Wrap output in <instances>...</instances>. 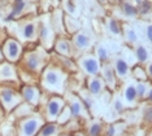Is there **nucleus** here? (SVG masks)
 I'll use <instances>...</instances> for the list:
<instances>
[{
	"mask_svg": "<svg viewBox=\"0 0 152 136\" xmlns=\"http://www.w3.org/2000/svg\"><path fill=\"white\" fill-rule=\"evenodd\" d=\"M40 127V121L38 118H27L21 122L18 136H35Z\"/></svg>",
	"mask_w": 152,
	"mask_h": 136,
	"instance_id": "1",
	"label": "nucleus"
},
{
	"mask_svg": "<svg viewBox=\"0 0 152 136\" xmlns=\"http://www.w3.org/2000/svg\"><path fill=\"white\" fill-rule=\"evenodd\" d=\"M43 84L48 89L60 88L61 86V74L60 71L55 70V69H48L43 75Z\"/></svg>",
	"mask_w": 152,
	"mask_h": 136,
	"instance_id": "2",
	"label": "nucleus"
},
{
	"mask_svg": "<svg viewBox=\"0 0 152 136\" xmlns=\"http://www.w3.org/2000/svg\"><path fill=\"white\" fill-rule=\"evenodd\" d=\"M63 106H64L63 99H60V97H52V99H50V101H48V104H47V118L51 122L57 119L61 110H63Z\"/></svg>",
	"mask_w": 152,
	"mask_h": 136,
	"instance_id": "3",
	"label": "nucleus"
},
{
	"mask_svg": "<svg viewBox=\"0 0 152 136\" xmlns=\"http://www.w3.org/2000/svg\"><path fill=\"white\" fill-rule=\"evenodd\" d=\"M0 99H1L3 104L8 108V109H11L15 105L20 103V95L16 92V91H13L12 88H1L0 89Z\"/></svg>",
	"mask_w": 152,
	"mask_h": 136,
	"instance_id": "4",
	"label": "nucleus"
},
{
	"mask_svg": "<svg viewBox=\"0 0 152 136\" xmlns=\"http://www.w3.org/2000/svg\"><path fill=\"white\" fill-rule=\"evenodd\" d=\"M82 68L88 75H98L99 74V62L95 57H85L82 60Z\"/></svg>",
	"mask_w": 152,
	"mask_h": 136,
	"instance_id": "5",
	"label": "nucleus"
},
{
	"mask_svg": "<svg viewBox=\"0 0 152 136\" xmlns=\"http://www.w3.org/2000/svg\"><path fill=\"white\" fill-rule=\"evenodd\" d=\"M5 56L8 60L11 61H16L18 60V56L21 53V47H20V44L17 43L15 40H9L8 43L5 45Z\"/></svg>",
	"mask_w": 152,
	"mask_h": 136,
	"instance_id": "6",
	"label": "nucleus"
},
{
	"mask_svg": "<svg viewBox=\"0 0 152 136\" xmlns=\"http://www.w3.org/2000/svg\"><path fill=\"white\" fill-rule=\"evenodd\" d=\"M22 97L29 104H37L38 100H39V91L35 87L25 86L22 88Z\"/></svg>",
	"mask_w": 152,
	"mask_h": 136,
	"instance_id": "7",
	"label": "nucleus"
},
{
	"mask_svg": "<svg viewBox=\"0 0 152 136\" xmlns=\"http://www.w3.org/2000/svg\"><path fill=\"white\" fill-rule=\"evenodd\" d=\"M103 89V81L100 78H91L88 82V91L92 95H99Z\"/></svg>",
	"mask_w": 152,
	"mask_h": 136,
	"instance_id": "8",
	"label": "nucleus"
},
{
	"mask_svg": "<svg viewBox=\"0 0 152 136\" xmlns=\"http://www.w3.org/2000/svg\"><path fill=\"white\" fill-rule=\"evenodd\" d=\"M39 64H40V61H39V57H38V55L30 53L26 57V66H27V69H29V70L35 71L37 69L39 68Z\"/></svg>",
	"mask_w": 152,
	"mask_h": 136,
	"instance_id": "9",
	"label": "nucleus"
},
{
	"mask_svg": "<svg viewBox=\"0 0 152 136\" xmlns=\"http://www.w3.org/2000/svg\"><path fill=\"white\" fill-rule=\"evenodd\" d=\"M116 73L118 74V76L121 78H124V76L127 75V73H129V66H127V62L124 61V60H117L116 61Z\"/></svg>",
	"mask_w": 152,
	"mask_h": 136,
	"instance_id": "10",
	"label": "nucleus"
},
{
	"mask_svg": "<svg viewBox=\"0 0 152 136\" xmlns=\"http://www.w3.org/2000/svg\"><path fill=\"white\" fill-rule=\"evenodd\" d=\"M0 76L4 79H15L16 78V73H15V69L12 68L11 65H3L0 68Z\"/></svg>",
	"mask_w": 152,
	"mask_h": 136,
	"instance_id": "11",
	"label": "nucleus"
},
{
	"mask_svg": "<svg viewBox=\"0 0 152 136\" xmlns=\"http://www.w3.org/2000/svg\"><path fill=\"white\" fill-rule=\"evenodd\" d=\"M74 43L79 49H85V48H87L90 45V39H88V36L85 35V34H78L74 39Z\"/></svg>",
	"mask_w": 152,
	"mask_h": 136,
	"instance_id": "12",
	"label": "nucleus"
},
{
	"mask_svg": "<svg viewBox=\"0 0 152 136\" xmlns=\"http://www.w3.org/2000/svg\"><path fill=\"white\" fill-rule=\"evenodd\" d=\"M56 130H57V126L55 123H47L46 126L42 127V130H40L38 136H52L56 132Z\"/></svg>",
	"mask_w": 152,
	"mask_h": 136,
	"instance_id": "13",
	"label": "nucleus"
},
{
	"mask_svg": "<svg viewBox=\"0 0 152 136\" xmlns=\"http://www.w3.org/2000/svg\"><path fill=\"white\" fill-rule=\"evenodd\" d=\"M23 36L27 40H33L35 38V25L34 23H27L23 27Z\"/></svg>",
	"mask_w": 152,
	"mask_h": 136,
	"instance_id": "14",
	"label": "nucleus"
},
{
	"mask_svg": "<svg viewBox=\"0 0 152 136\" xmlns=\"http://www.w3.org/2000/svg\"><path fill=\"white\" fill-rule=\"evenodd\" d=\"M138 97V93H137V87L134 86H129L127 88L125 89V99L126 101L129 103H134Z\"/></svg>",
	"mask_w": 152,
	"mask_h": 136,
	"instance_id": "15",
	"label": "nucleus"
},
{
	"mask_svg": "<svg viewBox=\"0 0 152 136\" xmlns=\"http://www.w3.org/2000/svg\"><path fill=\"white\" fill-rule=\"evenodd\" d=\"M56 49L58 53H61V55H65V56H69L70 55V45H69L68 41H65V40H60L57 43L56 45Z\"/></svg>",
	"mask_w": 152,
	"mask_h": 136,
	"instance_id": "16",
	"label": "nucleus"
},
{
	"mask_svg": "<svg viewBox=\"0 0 152 136\" xmlns=\"http://www.w3.org/2000/svg\"><path fill=\"white\" fill-rule=\"evenodd\" d=\"M69 110H70L72 117H78L79 114H81V111H82L81 103H78V101H73V103L70 104V106H69Z\"/></svg>",
	"mask_w": 152,
	"mask_h": 136,
	"instance_id": "17",
	"label": "nucleus"
},
{
	"mask_svg": "<svg viewBox=\"0 0 152 136\" xmlns=\"http://www.w3.org/2000/svg\"><path fill=\"white\" fill-rule=\"evenodd\" d=\"M103 132V128H102V124L100 123H92L88 128V135L90 136H100Z\"/></svg>",
	"mask_w": 152,
	"mask_h": 136,
	"instance_id": "18",
	"label": "nucleus"
},
{
	"mask_svg": "<svg viewBox=\"0 0 152 136\" xmlns=\"http://www.w3.org/2000/svg\"><path fill=\"white\" fill-rule=\"evenodd\" d=\"M137 57H138V61L140 62H146L147 58H148V53H147V49L144 47H139L137 49Z\"/></svg>",
	"mask_w": 152,
	"mask_h": 136,
	"instance_id": "19",
	"label": "nucleus"
},
{
	"mask_svg": "<svg viewBox=\"0 0 152 136\" xmlns=\"http://www.w3.org/2000/svg\"><path fill=\"white\" fill-rule=\"evenodd\" d=\"M104 79L107 83H109L110 86L115 84V74H113V70H110L109 68H107L104 70Z\"/></svg>",
	"mask_w": 152,
	"mask_h": 136,
	"instance_id": "20",
	"label": "nucleus"
},
{
	"mask_svg": "<svg viewBox=\"0 0 152 136\" xmlns=\"http://www.w3.org/2000/svg\"><path fill=\"white\" fill-rule=\"evenodd\" d=\"M137 93H138V97H143L147 93V86L140 82L139 84L137 86Z\"/></svg>",
	"mask_w": 152,
	"mask_h": 136,
	"instance_id": "21",
	"label": "nucleus"
},
{
	"mask_svg": "<svg viewBox=\"0 0 152 136\" xmlns=\"http://www.w3.org/2000/svg\"><path fill=\"white\" fill-rule=\"evenodd\" d=\"M124 10H125V13H126V15H129V16H134L137 13V9L134 8L133 5H130V4H125V5H124Z\"/></svg>",
	"mask_w": 152,
	"mask_h": 136,
	"instance_id": "22",
	"label": "nucleus"
},
{
	"mask_svg": "<svg viewBox=\"0 0 152 136\" xmlns=\"http://www.w3.org/2000/svg\"><path fill=\"white\" fill-rule=\"evenodd\" d=\"M143 117H144V121L152 122V108H146V109H144Z\"/></svg>",
	"mask_w": 152,
	"mask_h": 136,
	"instance_id": "23",
	"label": "nucleus"
},
{
	"mask_svg": "<svg viewBox=\"0 0 152 136\" xmlns=\"http://www.w3.org/2000/svg\"><path fill=\"white\" fill-rule=\"evenodd\" d=\"M109 27H110V31H112V33H115V34H120V29H118V25H117L116 21H113V20L110 21Z\"/></svg>",
	"mask_w": 152,
	"mask_h": 136,
	"instance_id": "24",
	"label": "nucleus"
},
{
	"mask_svg": "<svg viewBox=\"0 0 152 136\" xmlns=\"http://www.w3.org/2000/svg\"><path fill=\"white\" fill-rule=\"evenodd\" d=\"M23 7H25V3H23V1H17L16 8L13 9V15H18V13L23 9Z\"/></svg>",
	"mask_w": 152,
	"mask_h": 136,
	"instance_id": "25",
	"label": "nucleus"
},
{
	"mask_svg": "<svg viewBox=\"0 0 152 136\" xmlns=\"http://www.w3.org/2000/svg\"><path fill=\"white\" fill-rule=\"evenodd\" d=\"M99 57H100V60H102V61L107 60V57H108V53H107V51L104 49V48H100V49H99Z\"/></svg>",
	"mask_w": 152,
	"mask_h": 136,
	"instance_id": "26",
	"label": "nucleus"
},
{
	"mask_svg": "<svg viewBox=\"0 0 152 136\" xmlns=\"http://www.w3.org/2000/svg\"><path fill=\"white\" fill-rule=\"evenodd\" d=\"M115 134H116L115 126H109L108 127V131H107V136H115Z\"/></svg>",
	"mask_w": 152,
	"mask_h": 136,
	"instance_id": "27",
	"label": "nucleus"
},
{
	"mask_svg": "<svg viewBox=\"0 0 152 136\" xmlns=\"http://www.w3.org/2000/svg\"><path fill=\"white\" fill-rule=\"evenodd\" d=\"M115 109L117 110V111H121L124 109V105H122V103H121L120 100H117L116 103H115Z\"/></svg>",
	"mask_w": 152,
	"mask_h": 136,
	"instance_id": "28",
	"label": "nucleus"
},
{
	"mask_svg": "<svg viewBox=\"0 0 152 136\" xmlns=\"http://www.w3.org/2000/svg\"><path fill=\"white\" fill-rule=\"evenodd\" d=\"M147 35H148V39L152 41V25L148 26V29H147Z\"/></svg>",
	"mask_w": 152,
	"mask_h": 136,
	"instance_id": "29",
	"label": "nucleus"
},
{
	"mask_svg": "<svg viewBox=\"0 0 152 136\" xmlns=\"http://www.w3.org/2000/svg\"><path fill=\"white\" fill-rule=\"evenodd\" d=\"M148 9H150V3H144V5H143V9H142V12H147Z\"/></svg>",
	"mask_w": 152,
	"mask_h": 136,
	"instance_id": "30",
	"label": "nucleus"
},
{
	"mask_svg": "<svg viewBox=\"0 0 152 136\" xmlns=\"http://www.w3.org/2000/svg\"><path fill=\"white\" fill-rule=\"evenodd\" d=\"M129 38H130V40H135V39H137L135 33H133V31H130V33H129Z\"/></svg>",
	"mask_w": 152,
	"mask_h": 136,
	"instance_id": "31",
	"label": "nucleus"
},
{
	"mask_svg": "<svg viewBox=\"0 0 152 136\" xmlns=\"http://www.w3.org/2000/svg\"><path fill=\"white\" fill-rule=\"evenodd\" d=\"M147 70H148V75H150L151 78H152V64H151L150 66H148V69H147Z\"/></svg>",
	"mask_w": 152,
	"mask_h": 136,
	"instance_id": "32",
	"label": "nucleus"
},
{
	"mask_svg": "<svg viewBox=\"0 0 152 136\" xmlns=\"http://www.w3.org/2000/svg\"><path fill=\"white\" fill-rule=\"evenodd\" d=\"M148 100H150L151 103H152V88L150 89V92H148Z\"/></svg>",
	"mask_w": 152,
	"mask_h": 136,
	"instance_id": "33",
	"label": "nucleus"
},
{
	"mask_svg": "<svg viewBox=\"0 0 152 136\" xmlns=\"http://www.w3.org/2000/svg\"><path fill=\"white\" fill-rule=\"evenodd\" d=\"M65 136H74V135H72V134H69V135H65Z\"/></svg>",
	"mask_w": 152,
	"mask_h": 136,
	"instance_id": "34",
	"label": "nucleus"
},
{
	"mask_svg": "<svg viewBox=\"0 0 152 136\" xmlns=\"http://www.w3.org/2000/svg\"><path fill=\"white\" fill-rule=\"evenodd\" d=\"M137 1H142V0H137Z\"/></svg>",
	"mask_w": 152,
	"mask_h": 136,
	"instance_id": "35",
	"label": "nucleus"
},
{
	"mask_svg": "<svg viewBox=\"0 0 152 136\" xmlns=\"http://www.w3.org/2000/svg\"><path fill=\"white\" fill-rule=\"evenodd\" d=\"M103 1H105V0H103Z\"/></svg>",
	"mask_w": 152,
	"mask_h": 136,
	"instance_id": "36",
	"label": "nucleus"
}]
</instances>
